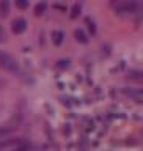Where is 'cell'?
<instances>
[{
  "instance_id": "obj_1",
  "label": "cell",
  "mask_w": 143,
  "mask_h": 151,
  "mask_svg": "<svg viewBox=\"0 0 143 151\" xmlns=\"http://www.w3.org/2000/svg\"><path fill=\"white\" fill-rule=\"evenodd\" d=\"M112 8L120 14H132L139 11V0H110Z\"/></svg>"
},
{
  "instance_id": "obj_2",
  "label": "cell",
  "mask_w": 143,
  "mask_h": 151,
  "mask_svg": "<svg viewBox=\"0 0 143 151\" xmlns=\"http://www.w3.org/2000/svg\"><path fill=\"white\" fill-rule=\"evenodd\" d=\"M0 68H3L6 71H17V65L11 55L0 50Z\"/></svg>"
},
{
  "instance_id": "obj_3",
  "label": "cell",
  "mask_w": 143,
  "mask_h": 151,
  "mask_svg": "<svg viewBox=\"0 0 143 151\" xmlns=\"http://www.w3.org/2000/svg\"><path fill=\"white\" fill-rule=\"evenodd\" d=\"M27 28V22H25V19H16V21H13L11 24V30L16 33H22L24 30Z\"/></svg>"
},
{
  "instance_id": "obj_4",
  "label": "cell",
  "mask_w": 143,
  "mask_h": 151,
  "mask_svg": "<svg viewBox=\"0 0 143 151\" xmlns=\"http://www.w3.org/2000/svg\"><path fill=\"white\" fill-rule=\"evenodd\" d=\"M75 40H77L79 42H87L88 40H87V36H85V33L82 32V30H75Z\"/></svg>"
},
{
  "instance_id": "obj_5",
  "label": "cell",
  "mask_w": 143,
  "mask_h": 151,
  "mask_svg": "<svg viewBox=\"0 0 143 151\" xmlns=\"http://www.w3.org/2000/svg\"><path fill=\"white\" fill-rule=\"evenodd\" d=\"M8 9H9L8 0H2V2H0V11H2V14H6Z\"/></svg>"
},
{
  "instance_id": "obj_6",
  "label": "cell",
  "mask_w": 143,
  "mask_h": 151,
  "mask_svg": "<svg viewBox=\"0 0 143 151\" xmlns=\"http://www.w3.org/2000/svg\"><path fill=\"white\" fill-rule=\"evenodd\" d=\"M44 11H46V3H40V5L35 8V13L38 14V16H40V14H42Z\"/></svg>"
},
{
  "instance_id": "obj_7",
  "label": "cell",
  "mask_w": 143,
  "mask_h": 151,
  "mask_svg": "<svg viewBox=\"0 0 143 151\" xmlns=\"http://www.w3.org/2000/svg\"><path fill=\"white\" fill-rule=\"evenodd\" d=\"M16 5H17V8L25 9L28 6V0H16Z\"/></svg>"
},
{
  "instance_id": "obj_8",
  "label": "cell",
  "mask_w": 143,
  "mask_h": 151,
  "mask_svg": "<svg viewBox=\"0 0 143 151\" xmlns=\"http://www.w3.org/2000/svg\"><path fill=\"white\" fill-rule=\"evenodd\" d=\"M54 41H55V44H60V42L63 41V33H61V32L54 33Z\"/></svg>"
},
{
  "instance_id": "obj_9",
  "label": "cell",
  "mask_w": 143,
  "mask_h": 151,
  "mask_svg": "<svg viewBox=\"0 0 143 151\" xmlns=\"http://www.w3.org/2000/svg\"><path fill=\"white\" fill-rule=\"evenodd\" d=\"M79 13H80V5H74V8H73V14H71V17H77V16H79Z\"/></svg>"
},
{
  "instance_id": "obj_10",
  "label": "cell",
  "mask_w": 143,
  "mask_h": 151,
  "mask_svg": "<svg viewBox=\"0 0 143 151\" xmlns=\"http://www.w3.org/2000/svg\"><path fill=\"white\" fill-rule=\"evenodd\" d=\"M9 151H28V145H19V146H16V148H13Z\"/></svg>"
},
{
  "instance_id": "obj_11",
  "label": "cell",
  "mask_w": 143,
  "mask_h": 151,
  "mask_svg": "<svg viewBox=\"0 0 143 151\" xmlns=\"http://www.w3.org/2000/svg\"><path fill=\"white\" fill-rule=\"evenodd\" d=\"M87 22H88V27H90V30H91V32L94 33V30H96V28H94V25H93V22H90V19H87Z\"/></svg>"
},
{
  "instance_id": "obj_12",
  "label": "cell",
  "mask_w": 143,
  "mask_h": 151,
  "mask_svg": "<svg viewBox=\"0 0 143 151\" xmlns=\"http://www.w3.org/2000/svg\"><path fill=\"white\" fill-rule=\"evenodd\" d=\"M8 132H9V129H0V137L5 135V134H8Z\"/></svg>"
}]
</instances>
